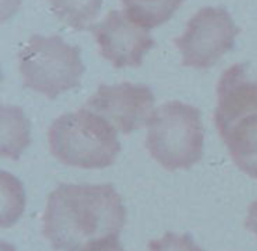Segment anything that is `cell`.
I'll return each instance as SVG.
<instances>
[{"instance_id":"6da1fadb","label":"cell","mask_w":257,"mask_h":251,"mask_svg":"<svg viewBox=\"0 0 257 251\" xmlns=\"http://www.w3.org/2000/svg\"><path fill=\"white\" fill-rule=\"evenodd\" d=\"M126 221L122 197L110 184H62L47 199L44 236L57 251H84L117 236Z\"/></svg>"},{"instance_id":"7a4b0ae2","label":"cell","mask_w":257,"mask_h":251,"mask_svg":"<svg viewBox=\"0 0 257 251\" xmlns=\"http://www.w3.org/2000/svg\"><path fill=\"white\" fill-rule=\"evenodd\" d=\"M215 125L233 163L257 179V69L236 63L218 83Z\"/></svg>"},{"instance_id":"3957f363","label":"cell","mask_w":257,"mask_h":251,"mask_svg":"<svg viewBox=\"0 0 257 251\" xmlns=\"http://www.w3.org/2000/svg\"><path fill=\"white\" fill-rule=\"evenodd\" d=\"M48 146L62 164L89 170L110 167L120 154L117 131L86 107L51 123Z\"/></svg>"},{"instance_id":"277c9868","label":"cell","mask_w":257,"mask_h":251,"mask_svg":"<svg viewBox=\"0 0 257 251\" xmlns=\"http://www.w3.org/2000/svg\"><path fill=\"white\" fill-rule=\"evenodd\" d=\"M148 127L146 148L164 169H190L202 160L205 128L196 107L170 101L155 110Z\"/></svg>"},{"instance_id":"5b68a950","label":"cell","mask_w":257,"mask_h":251,"mask_svg":"<svg viewBox=\"0 0 257 251\" xmlns=\"http://www.w3.org/2000/svg\"><path fill=\"white\" fill-rule=\"evenodd\" d=\"M83 72L80 47L66 44L57 35H33L20 51L24 86L51 99L77 87Z\"/></svg>"},{"instance_id":"8992f818","label":"cell","mask_w":257,"mask_h":251,"mask_svg":"<svg viewBox=\"0 0 257 251\" xmlns=\"http://www.w3.org/2000/svg\"><path fill=\"white\" fill-rule=\"evenodd\" d=\"M239 27L224 8H203L187 24L185 32L175 39L182 54V63L191 68L214 66L235 44Z\"/></svg>"},{"instance_id":"52a82bcc","label":"cell","mask_w":257,"mask_h":251,"mask_svg":"<svg viewBox=\"0 0 257 251\" xmlns=\"http://www.w3.org/2000/svg\"><path fill=\"white\" fill-rule=\"evenodd\" d=\"M154 105L155 96L149 87L120 83L101 84L84 107L104 117L116 131L130 134L149 125L155 113Z\"/></svg>"},{"instance_id":"ba28073f","label":"cell","mask_w":257,"mask_h":251,"mask_svg":"<svg viewBox=\"0 0 257 251\" xmlns=\"http://www.w3.org/2000/svg\"><path fill=\"white\" fill-rule=\"evenodd\" d=\"M90 30L99 45L101 56L111 62L114 68L140 66L146 53L155 47V39L146 29L116 9H111Z\"/></svg>"},{"instance_id":"9c48e42d","label":"cell","mask_w":257,"mask_h":251,"mask_svg":"<svg viewBox=\"0 0 257 251\" xmlns=\"http://www.w3.org/2000/svg\"><path fill=\"white\" fill-rule=\"evenodd\" d=\"M30 143V123L20 107H2V157L18 160Z\"/></svg>"},{"instance_id":"30bf717a","label":"cell","mask_w":257,"mask_h":251,"mask_svg":"<svg viewBox=\"0 0 257 251\" xmlns=\"http://www.w3.org/2000/svg\"><path fill=\"white\" fill-rule=\"evenodd\" d=\"M126 17L143 29H154L169 21L184 0H122Z\"/></svg>"},{"instance_id":"8fae6325","label":"cell","mask_w":257,"mask_h":251,"mask_svg":"<svg viewBox=\"0 0 257 251\" xmlns=\"http://www.w3.org/2000/svg\"><path fill=\"white\" fill-rule=\"evenodd\" d=\"M53 14L68 27L90 29L99 14L102 0H47Z\"/></svg>"},{"instance_id":"7c38bea8","label":"cell","mask_w":257,"mask_h":251,"mask_svg":"<svg viewBox=\"0 0 257 251\" xmlns=\"http://www.w3.org/2000/svg\"><path fill=\"white\" fill-rule=\"evenodd\" d=\"M148 251H205L202 250L190 235H178L173 232L166 233L160 239L149 242Z\"/></svg>"},{"instance_id":"4fadbf2b","label":"cell","mask_w":257,"mask_h":251,"mask_svg":"<svg viewBox=\"0 0 257 251\" xmlns=\"http://www.w3.org/2000/svg\"><path fill=\"white\" fill-rule=\"evenodd\" d=\"M84 251H125L122 244L117 241V236L114 238H107L102 241H98L92 245H89Z\"/></svg>"},{"instance_id":"5bb4252c","label":"cell","mask_w":257,"mask_h":251,"mask_svg":"<svg viewBox=\"0 0 257 251\" xmlns=\"http://www.w3.org/2000/svg\"><path fill=\"white\" fill-rule=\"evenodd\" d=\"M245 227L257 236V200H254L250 205V208H248V214H247V220H245Z\"/></svg>"}]
</instances>
